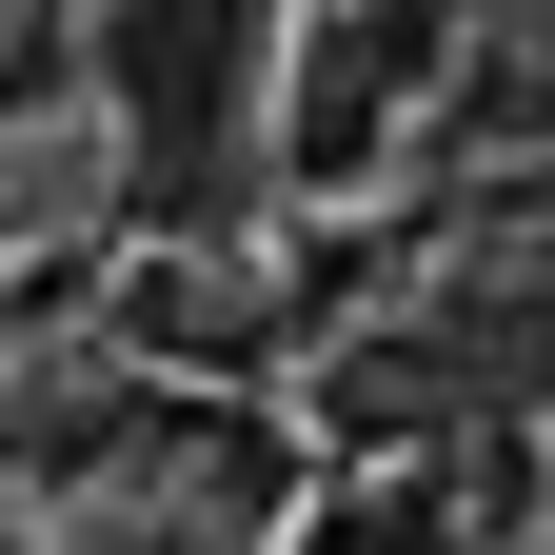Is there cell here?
I'll list each match as a JSON object with an SVG mask.
<instances>
[{"label": "cell", "instance_id": "obj_1", "mask_svg": "<svg viewBox=\"0 0 555 555\" xmlns=\"http://www.w3.org/2000/svg\"><path fill=\"white\" fill-rule=\"evenodd\" d=\"M100 80L139 119V159L198 179L238 139V100H258V0H119V21H100Z\"/></svg>", "mask_w": 555, "mask_h": 555}, {"label": "cell", "instance_id": "obj_2", "mask_svg": "<svg viewBox=\"0 0 555 555\" xmlns=\"http://www.w3.org/2000/svg\"><path fill=\"white\" fill-rule=\"evenodd\" d=\"M416 60H437V0H377V21L337 0V21H318V60H298V159L318 179H358L377 139H397V80H416Z\"/></svg>", "mask_w": 555, "mask_h": 555}, {"label": "cell", "instance_id": "obj_3", "mask_svg": "<svg viewBox=\"0 0 555 555\" xmlns=\"http://www.w3.org/2000/svg\"><path fill=\"white\" fill-rule=\"evenodd\" d=\"M298 555H456V535H437V516H416V496H358V516H318Z\"/></svg>", "mask_w": 555, "mask_h": 555}, {"label": "cell", "instance_id": "obj_4", "mask_svg": "<svg viewBox=\"0 0 555 555\" xmlns=\"http://www.w3.org/2000/svg\"><path fill=\"white\" fill-rule=\"evenodd\" d=\"M0 555H21V535H0Z\"/></svg>", "mask_w": 555, "mask_h": 555}]
</instances>
